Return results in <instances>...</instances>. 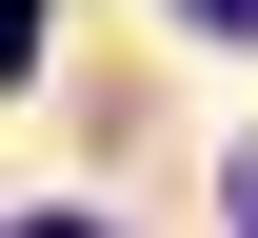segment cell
Masks as SVG:
<instances>
[{
  "label": "cell",
  "instance_id": "cell-4",
  "mask_svg": "<svg viewBox=\"0 0 258 238\" xmlns=\"http://www.w3.org/2000/svg\"><path fill=\"white\" fill-rule=\"evenodd\" d=\"M40 238H99V218H40Z\"/></svg>",
  "mask_w": 258,
  "mask_h": 238
},
{
  "label": "cell",
  "instance_id": "cell-3",
  "mask_svg": "<svg viewBox=\"0 0 258 238\" xmlns=\"http://www.w3.org/2000/svg\"><path fill=\"white\" fill-rule=\"evenodd\" d=\"M238 238H258V179H238Z\"/></svg>",
  "mask_w": 258,
  "mask_h": 238
},
{
  "label": "cell",
  "instance_id": "cell-1",
  "mask_svg": "<svg viewBox=\"0 0 258 238\" xmlns=\"http://www.w3.org/2000/svg\"><path fill=\"white\" fill-rule=\"evenodd\" d=\"M20 60H40V0H0V80H20Z\"/></svg>",
  "mask_w": 258,
  "mask_h": 238
},
{
  "label": "cell",
  "instance_id": "cell-2",
  "mask_svg": "<svg viewBox=\"0 0 258 238\" xmlns=\"http://www.w3.org/2000/svg\"><path fill=\"white\" fill-rule=\"evenodd\" d=\"M199 20H219V40H258V0H199Z\"/></svg>",
  "mask_w": 258,
  "mask_h": 238
}]
</instances>
